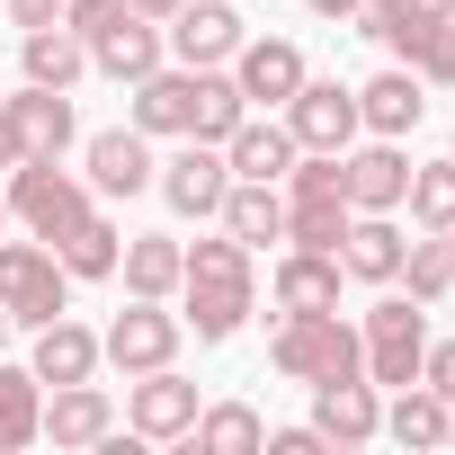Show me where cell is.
Masks as SVG:
<instances>
[{
  "instance_id": "6da1fadb",
  "label": "cell",
  "mask_w": 455,
  "mask_h": 455,
  "mask_svg": "<svg viewBox=\"0 0 455 455\" xmlns=\"http://www.w3.org/2000/svg\"><path fill=\"white\" fill-rule=\"evenodd\" d=\"M179 295H188V331L214 348V339H233L242 322H251V304H259V277H251V242H196L188 251V268H179Z\"/></svg>"
},
{
  "instance_id": "7a4b0ae2",
  "label": "cell",
  "mask_w": 455,
  "mask_h": 455,
  "mask_svg": "<svg viewBox=\"0 0 455 455\" xmlns=\"http://www.w3.org/2000/svg\"><path fill=\"white\" fill-rule=\"evenodd\" d=\"M268 366L286 384H348V375H366V348H357V331L331 304V313H286L268 331Z\"/></svg>"
},
{
  "instance_id": "3957f363",
  "label": "cell",
  "mask_w": 455,
  "mask_h": 455,
  "mask_svg": "<svg viewBox=\"0 0 455 455\" xmlns=\"http://www.w3.org/2000/svg\"><path fill=\"white\" fill-rule=\"evenodd\" d=\"M348 170H339V152H295V170H286V242L295 251H339V233H348Z\"/></svg>"
},
{
  "instance_id": "277c9868",
  "label": "cell",
  "mask_w": 455,
  "mask_h": 455,
  "mask_svg": "<svg viewBox=\"0 0 455 455\" xmlns=\"http://www.w3.org/2000/svg\"><path fill=\"white\" fill-rule=\"evenodd\" d=\"M357 348H366V384H411L419 357H428V304L419 295H384L357 322Z\"/></svg>"
},
{
  "instance_id": "5b68a950",
  "label": "cell",
  "mask_w": 455,
  "mask_h": 455,
  "mask_svg": "<svg viewBox=\"0 0 455 455\" xmlns=\"http://www.w3.org/2000/svg\"><path fill=\"white\" fill-rule=\"evenodd\" d=\"M63 304H72V277H63L54 242H0V313L28 322V331H45Z\"/></svg>"
},
{
  "instance_id": "8992f818",
  "label": "cell",
  "mask_w": 455,
  "mask_h": 455,
  "mask_svg": "<svg viewBox=\"0 0 455 455\" xmlns=\"http://www.w3.org/2000/svg\"><path fill=\"white\" fill-rule=\"evenodd\" d=\"M179 313L161 304V295H125V313L99 331V366H125V375H152V366H170L179 357Z\"/></svg>"
},
{
  "instance_id": "52a82bcc",
  "label": "cell",
  "mask_w": 455,
  "mask_h": 455,
  "mask_svg": "<svg viewBox=\"0 0 455 455\" xmlns=\"http://www.w3.org/2000/svg\"><path fill=\"white\" fill-rule=\"evenodd\" d=\"M10 214L28 223L36 242H63L72 223L90 214V188H81L63 161H19V170H10Z\"/></svg>"
},
{
  "instance_id": "ba28073f",
  "label": "cell",
  "mask_w": 455,
  "mask_h": 455,
  "mask_svg": "<svg viewBox=\"0 0 455 455\" xmlns=\"http://www.w3.org/2000/svg\"><path fill=\"white\" fill-rule=\"evenodd\" d=\"M161 28H170L161 45H170L179 63H233V54H242V36H251L233 0H179Z\"/></svg>"
},
{
  "instance_id": "9c48e42d",
  "label": "cell",
  "mask_w": 455,
  "mask_h": 455,
  "mask_svg": "<svg viewBox=\"0 0 455 455\" xmlns=\"http://www.w3.org/2000/svg\"><path fill=\"white\" fill-rule=\"evenodd\" d=\"M152 188L170 196V214H223V188H233V161H223V143H188V152H170L161 170H152Z\"/></svg>"
},
{
  "instance_id": "30bf717a",
  "label": "cell",
  "mask_w": 455,
  "mask_h": 455,
  "mask_svg": "<svg viewBox=\"0 0 455 455\" xmlns=\"http://www.w3.org/2000/svg\"><path fill=\"white\" fill-rule=\"evenodd\" d=\"M286 134H295L304 152H348V143H357V90L304 72V90L286 99Z\"/></svg>"
},
{
  "instance_id": "8fae6325",
  "label": "cell",
  "mask_w": 455,
  "mask_h": 455,
  "mask_svg": "<svg viewBox=\"0 0 455 455\" xmlns=\"http://www.w3.org/2000/svg\"><path fill=\"white\" fill-rule=\"evenodd\" d=\"M196 384L179 375V366H152V375H134V393H125V428L134 437H188L196 428Z\"/></svg>"
},
{
  "instance_id": "7c38bea8",
  "label": "cell",
  "mask_w": 455,
  "mask_h": 455,
  "mask_svg": "<svg viewBox=\"0 0 455 455\" xmlns=\"http://www.w3.org/2000/svg\"><path fill=\"white\" fill-rule=\"evenodd\" d=\"M196 99H205V63H179V72H143L134 81V125L143 134H196Z\"/></svg>"
},
{
  "instance_id": "4fadbf2b",
  "label": "cell",
  "mask_w": 455,
  "mask_h": 455,
  "mask_svg": "<svg viewBox=\"0 0 455 455\" xmlns=\"http://www.w3.org/2000/svg\"><path fill=\"white\" fill-rule=\"evenodd\" d=\"M233 90H242L251 108H286V99L304 90V54H295L286 36H242V54H233Z\"/></svg>"
},
{
  "instance_id": "5bb4252c",
  "label": "cell",
  "mask_w": 455,
  "mask_h": 455,
  "mask_svg": "<svg viewBox=\"0 0 455 455\" xmlns=\"http://www.w3.org/2000/svg\"><path fill=\"white\" fill-rule=\"evenodd\" d=\"M81 161H90V188H99V196H143V188H152V170H161L143 125H108V134H90V152H81Z\"/></svg>"
},
{
  "instance_id": "9a60e30c",
  "label": "cell",
  "mask_w": 455,
  "mask_h": 455,
  "mask_svg": "<svg viewBox=\"0 0 455 455\" xmlns=\"http://www.w3.org/2000/svg\"><path fill=\"white\" fill-rule=\"evenodd\" d=\"M313 428H322V446H366V437H384V402H375V384H366V375H348V384H313Z\"/></svg>"
},
{
  "instance_id": "2e32d148",
  "label": "cell",
  "mask_w": 455,
  "mask_h": 455,
  "mask_svg": "<svg viewBox=\"0 0 455 455\" xmlns=\"http://www.w3.org/2000/svg\"><path fill=\"white\" fill-rule=\"evenodd\" d=\"M419 116H428V81H419L411 63H393V72H375V81L357 90V125H366V134H393V143H402Z\"/></svg>"
},
{
  "instance_id": "e0dca14e",
  "label": "cell",
  "mask_w": 455,
  "mask_h": 455,
  "mask_svg": "<svg viewBox=\"0 0 455 455\" xmlns=\"http://www.w3.org/2000/svg\"><path fill=\"white\" fill-rule=\"evenodd\" d=\"M339 170H348V205L357 214H393L402 188H411V161L393 152V134H375L366 152H339Z\"/></svg>"
},
{
  "instance_id": "ac0fdd59",
  "label": "cell",
  "mask_w": 455,
  "mask_h": 455,
  "mask_svg": "<svg viewBox=\"0 0 455 455\" xmlns=\"http://www.w3.org/2000/svg\"><path fill=\"white\" fill-rule=\"evenodd\" d=\"M45 437H54V446H108V437H116V402H108L90 375H81V384H54Z\"/></svg>"
},
{
  "instance_id": "d6986e66",
  "label": "cell",
  "mask_w": 455,
  "mask_h": 455,
  "mask_svg": "<svg viewBox=\"0 0 455 455\" xmlns=\"http://www.w3.org/2000/svg\"><path fill=\"white\" fill-rule=\"evenodd\" d=\"M402 233H393V214H348V233H339V277H366V286H393L402 277Z\"/></svg>"
},
{
  "instance_id": "ffe728a7",
  "label": "cell",
  "mask_w": 455,
  "mask_h": 455,
  "mask_svg": "<svg viewBox=\"0 0 455 455\" xmlns=\"http://www.w3.org/2000/svg\"><path fill=\"white\" fill-rule=\"evenodd\" d=\"M295 152H304V143L286 134V116H268V125H259V116H242L233 134H223V161H233V179H268V188L295 170Z\"/></svg>"
},
{
  "instance_id": "44dd1931",
  "label": "cell",
  "mask_w": 455,
  "mask_h": 455,
  "mask_svg": "<svg viewBox=\"0 0 455 455\" xmlns=\"http://www.w3.org/2000/svg\"><path fill=\"white\" fill-rule=\"evenodd\" d=\"M268 295H277V313H331L339 304V251H286Z\"/></svg>"
},
{
  "instance_id": "7402d4cb",
  "label": "cell",
  "mask_w": 455,
  "mask_h": 455,
  "mask_svg": "<svg viewBox=\"0 0 455 455\" xmlns=\"http://www.w3.org/2000/svg\"><path fill=\"white\" fill-rule=\"evenodd\" d=\"M90 72H108V81H125V90H134L143 72H161V19H134V10H125V19L90 45Z\"/></svg>"
},
{
  "instance_id": "603a6c76",
  "label": "cell",
  "mask_w": 455,
  "mask_h": 455,
  "mask_svg": "<svg viewBox=\"0 0 455 455\" xmlns=\"http://www.w3.org/2000/svg\"><path fill=\"white\" fill-rule=\"evenodd\" d=\"M10 116H19V134H28V161H63V152H72V99H63V90L28 81V90L10 99Z\"/></svg>"
},
{
  "instance_id": "cb8c5ba5",
  "label": "cell",
  "mask_w": 455,
  "mask_h": 455,
  "mask_svg": "<svg viewBox=\"0 0 455 455\" xmlns=\"http://www.w3.org/2000/svg\"><path fill=\"white\" fill-rule=\"evenodd\" d=\"M179 268H188V242H170V233H134L125 251H116V277H125V295H179Z\"/></svg>"
},
{
  "instance_id": "d4e9b609",
  "label": "cell",
  "mask_w": 455,
  "mask_h": 455,
  "mask_svg": "<svg viewBox=\"0 0 455 455\" xmlns=\"http://www.w3.org/2000/svg\"><path fill=\"white\" fill-rule=\"evenodd\" d=\"M36 384H81V375H99V331H81L72 313H54L45 331H36Z\"/></svg>"
},
{
  "instance_id": "484cf974",
  "label": "cell",
  "mask_w": 455,
  "mask_h": 455,
  "mask_svg": "<svg viewBox=\"0 0 455 455\" xmlns=\"http://www.w3.org/2000/svg\"><path fill=\"white\" fill-rule=\"evenodd\" d=\"M223 233H233V242H286V196L268 188V179H233V188H223Z\"/></svg>"
},
{
  "instance_id": "4316f807",
  "label": "cell",
  "mask_w": 455,
  "mask_h": 455,
  "mask_svg": "<svg viewBox=\"0 0 455 455\" xmlns=\"http://www.w3.org/2000/svg\"><path fill=\"white\" fill-rule=\"evenodd\" d=\"M446 419H455V402L437 393V384H393V411H384V437H402V446H446Z\"/></svg>"
},
{
  "instance_id": "83f0119b",
  "label": "cell",
  "mask_w": 455,
  "mask_h": 455,
  "mask_svg": "<svg viewBox=\"0 0 455 455\" xmlns=\"http://www.w3.org/2000/svg\"><path fill=\"white\" fill-rule=\"evenodd\" d=\"M45 437V384L36 366H0V455H19Z\"/></svg>"
},
{
  "instance_id": "f1b7e54d",
  "label": "cell",
  "mask_w": 455,
  "mask_h": 455,
  "mask_svg": "<svg viewBox=\"0 0 455 455\" xmlns=\"http://www.w3.org/2000/svg\"><path fill=\"white\" fill-rule=\"evenodd\" d=\"M19 63H28V81H45V90H72L81 72H90V45L54 19V28H28V45H19Z\"/></svg>"
},
{
  "instance_id": "f546056e",
  "label": "cell",
  "mask_w": 455,
  "mask_h": 455,
  "mask_svg": "<svg viewBox=\"0 0 455 455\" xmlns=\"http://www.w3.org/2000/svg\"><path fill=\"white\" fill-rule=\"evenodd\" d=\"M357 28H366L393 63H411L419 36H428V0H357Z\"/></svg>"
},
{
  "instance_id": "4dcf8cb0",
  "label": "cell",
  "mask_w": 455,
  "mask_h": 455,
  "mask_svg": "<svg viewBox=\"0 0 455 455\" xmlns=\"http://www.w3.org/2000/svg\"><path fill=\"white\" fill-rule=\"evenodd\" d=\"M196 455H259V437H268V419L251 411V402H214V411H196Z\"/></svg>"
},
{
  "instance_id": "1f68e13d",
  "label": "cell",
  "mask_w": 455,
  "mask_h": 455,
  "mask_svg": "<svg viewBox=\"0 0 455 455\" xmlns=\"http://www.w3.org/2000/svg\"><path fill=\"white\" fill-rule=\"evenodd\" d=\"M116 251H125V242H116V223H108L99 205H90V214L72 223L63 242H54V259H63V277H116Z\"/></svg>"
},
{
  "instance_id": "d6a6232c",
  "label": "cell",
  "mask_w": 455,
  "mask_h": 455,
  "mask_svg": "<svg viewBox=\"0 0 455 455\" xmlns=\"http://www.w3.org/2000/svg\"><path fill=\"white\" fill-rule=\"evenodd\" d=\"M402 205H411L419 233H455V152H446V161H428V170H411Z\"/></svg>"
},
{
  "instance_id": "836d02e7",
  "label": "cell",
  "mask_w": 455,
  "mask_h": 455,
  "mask_svg": "<svg viewBox=\"0 0 455 455\" xmlns=\"http://www.w3.org/2000/svg\"><path fill=\"white\" fill-rule=\"evenodd\" d=\"M402 277H411L419 304H446V295H455V242H446V233L411 242V251H402Z\"/></svg>"
},
{
  "instance_id": "e575fe53",
  "label": "cell",
  "mask_w": 455,
  "mask_h": 455,
  "mask_svg": "<svg viewBox=\"0 0 455 455\" xmlns=\"http://www.w3.org/2000/svg\"><path fill=\"white\" fill-rule=\"evenodd\" d=\"M411 72L419 81H455V0H428V36H419Z\"/></svg>"
},
{
  "instance_id": "d590c367",
  "label": "cell",
  "mask_w": 455,
  "mask_h": 455,
  "mask_svg": "<svg viewBox=\"0 0 455 455\" xmlns=\"http://www.w3.org/2000/svg\"><path fill=\"white\" fill-rule=\"evenodd\" d=\"M116 19H125V0H63V28H72L81 45H99Z\"/></svg>"
},
{
  "instance_id": "8d00e7d4",
  "label": "cell",
  "mask_w": 455,
  "mask_h": 455,
  "mask_svg": "<svg viewBox=\"0 0 455 455\" xmlns=\"http://www.w3.org/2000/svg\"><path fill=\"white\" fill-rule=\"evenodd\" d=\"M419 384H437V393L455 402V339H428V357H419Z\"/></svg>"
},
{
  "instance_id": "74e56055",
  "label": "cell",
  "mask_w": 455,
  "mask_h": 455,
  "mask_svg": "<svg viewBox=\"0 0 455 455\" xmlns=\"http://www.w3.org/2000/svg\"><path fill=\"white\" fill-rule=\"evenodd\" d=\"M259 446H268V455H322V428H313V419H304V428H268Z\"/></svg>"
},
{
  "instance_id": "f35d334b",
  "label": "cell",
  "mask_w": 455,
  "mask_h": 455,
  "mask_svg": "<svg viewBox=\"0 0 455 455\" xmlns=\"http://www.w3.org/2000/svg\"><path fill=\"white\" fill-rule=\"evenodd\" d=\"M28 161V134H19V116H10V99H0V170H19Z\"/></svg>"
},
{
  "instance_id": "ab89813d",
  "label": "cell",
  "mask_w": 455,
  "mask_h": 455,
  "mask_svg": "<svg viewBox=\"0 0 455 455\" xmlns=\"http://www.w3.org/2000/svg\"><path fill=\"white\" fill-rule=\"evenodd\" d=\"M10 19H19V28H54V19H63V0H10Z\"/></svg>"
},
{
  "instance_id": "60d3db41",
  "label": "cell",
  "mask_w": 455,
  "mask_h": 455,
  "mask_svg": "<svg viewBox=\"0 0 455 455\" xmlns=\"http://www.w3.org/2000/svg\"><path fill=\"white\" fill-rule=\"evenodd\" d=\"M125 10H134V19H170V10H179V0H125Z\"/></svg>"
},
{
  "instance_id": "b9f144b4",
  "label": "cell",
  "mask_w": 455,
  "mask_h": 455,
  "mask_svg": "<svg viewBox=\"0 0 455 455\" xmlns=\"http://www.w3.org/2000/svg\"><path fill=\"white\" fill-rule=\"evenodd\" d=\"M304 10H322V19H357V0H304Z\"/></svg>"
},
{
  "instance_id": "7bdbcfd3",
  "label": "cell",
  "mask_w": 455,
  "mask_h": 455,
  "mask_svg": "<svg viewBox=\"0 0 455 455\" xmlns=\"http://www.w3.org/2000/svg\"><path fill=\"white\" fill-rule=\"evenodd\" d=\"M0 348H10V313H0Z\"/></svg>"
},
{
  "instance_id": "ee69618b",
  "label": "cell",
  "mask_w": 455,
  "mask_h": 455,
  "mask_svg": "<svg viewBox=\"0 0 455 455\" xmlns=\"http://www.w3.org/2000/svg\"><path fill=\"white\" fill-rule=\"evenodd\" d=\"M0 223H10V196H0Z\"/></svg>"
},
{
  "instance_id": "f6af8a7d",
  "label": "cell",
  "mask_w": 455,
  "mask_h": 455,
  "mask_svg": "<svg viewBox=\"0 0 455 455\" xmlns=\"http://www.w3.org/2000/svg\"><path fill=\"white\" fill-rule=\"evenodd\" d=\"M446 242H455V233H446Z\"/></svg>"
}]
</instances>
